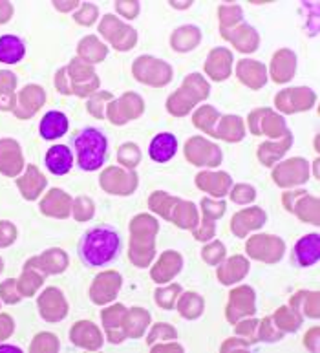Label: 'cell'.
Segmentation results:
<instances>
[{"label": "cell", "instance_id": "cell-4", "mask_svg": "<svg viewBox=\"0 0 320 353\" xmlns=\"http://www.w3.org/2000/svg\"><path fill=\"white\" fill-rule=\"evenodd\" d=\"M72 165H74V154L66 145H53L46 152V169L52 174H68Z\"/></svg>", "mask_w": 320, "mask_h": 353}, {"label": "cell", "instance_id": "cell-1", "mask_svg": "<svg viewBox=\"0 0 320 353\" xmlns=\"http://www.w3.org/2000/svg\"><path fill=\"white\" fill-rule=\"evenodd\" d=\"M121 249V236L112 225H97L84 232L79 242V256L84 265L101 268L114 262Z\"/></svg>", "mask_w": 320, "mask_h": 353}, {"label": "cell", "instance_id": "cell-2", "mask_svg": "<svg viewBox=\"0 0 320 353\" xmlns=\"http://www.w3.org/2000/svg\"><path fill=\"white\" fill-rule=\"evenodd\" d=\"M75 152H77V163L83 170H97L106 159V148L108 141L106 136L99 128L86 127L83 128L74 139Z\"/></svg>", "mask_w": 320, "mask_h": 353}, {"label": "cell", "instance_id": "cell-3", "mask_svg": "<svg viewBox=\"0 0 320 353\" xmlns=\"http://www.w3.org/2000/svg\"><path fill=\"white\" fill-rule=\"evenodd\" d=\"M320 256V236L319 234H310L299 240L293 251V262L300 268L313 265Z\"/></svg>", "mask_w": 320, "mask_h": 353}, {"label": "cell", "instance_id": "cell-5", "mask_svg": "<svg viewBox=\"0 0 320 353\" xmlns=\"http://www.w3.org/2000/svg\"><path fill=\"white\" fill-rule=\"evenodd\" d=\"M176 148H178L176 136L170 132H163L154 137L152 143H150V148H148V154H150V158H152L154 161L165 163V161L174 158Z\"/></svg>", "mask_w": 320, "mask_h": 353}, {"label": "cell", "instance_id": "cell-7", "mask_svg": "<svg viewBox=\"0 0 320 353\" xmlns=\"http://www.w3.org/2000/svg\"><path fill=\"white\" fill-rule=\"evenodd\" d=\"M24 53H26V48L19 37H15V35L0 37V63H19L24 57Z\"/></svg>", "mask_w": 320, "mask_h": 353}, {"label": "cell", "instance_id": "cell-6", "mask_svg": "<svg viewBox=\"0 0 320 353\" xmlns=\"http://www.w3.org/2000/svg\"><path fill=\"white\" fill-rule=\"evenodd\" d=\"M68 130V117L63 112H48L41 121V136L44 139H57Z\"/></svg>", "mask_w": 320, "mask_h": 353}]
</instances>
